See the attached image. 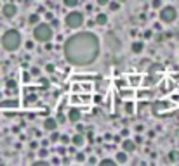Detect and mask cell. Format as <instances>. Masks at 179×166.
<instances>
[{"instance_id": "41", "label": "cell", "mask_w": 179, "mask_h": 166, "mask_svg": "<svg viewBox=\"0 0 179 166\" xmlns=\"http://www.w3.org/2000/svg\"><path fill=\"white\" fill-rule=\"evenodd\" d=\"M134 142H136V144H139V142H143V137H141V135H138V137H136V138H134Z\"/></svg>"}, {"instance_id": "10", "label": "cell", "mask_w": 179, "mask_h": 166, "mask_svg": "<svg viewBox=\"0 0 179 166\" xmlns=\"http://www.w3.org/2000/svg\"><path fill=\"white\" fill-rule=\"evenodd\" d=\"M42 128H44V132H54V130L59 128V123L56 121V118H52V116H47V118L42 121Z\"/></svg>"}, {"instance_id": "28", "label": "cell", "mask_w": 179, "mask_h": 166, "mask_svg": "<svg viewBox=\"0 0 179 166\" xmlns=\"http://www.w3.org/2000/svg\"><path fill=\"white\" fill-rule=\"evenodd\" d=\"M162 5H164V0H151V9L153 11H158Z\"/></svg>"}, {"instance_id": "27", "label": "cell", "mask_w": 179, "mask_h": 166, "mask_svg": "<svg viewBox=\"0 0 179 166\" xmlns=\"http://www.w3.org/2000/svg\"><path fill=\"white\" fill-rule=\"evenodd\" d=\"M59 144L68 147V145H70V135H66V133H64V135H59Z\"/></svg>"}, {"instance_id": "7", "label": "cell", "mask_w": 179, "mask_h": 166, "mask_svg": "<svg viewBox=\"0 0 179 166\" xmlns=\"http://www.w3.org/2000/svg\"><path fill=\"white\" fill-rule=\"evenodd\" d=\"M18 5L14 4V2H5V4L0 5V12H2V16H4L5 19H14L16 16H18Z\"/></svg>"}, {"instance_id": "14", "label": "cell", "mask_w": 179, "mask_h": 166, "mask_svg": "<svg viewBox=\"0 0 179 166\" xmlns=\"http://www.w3.org/2000/svg\"><path fill=\"white\" fill-rule=\"evenodd\" d=\"M158 80H160V74H149L148 73L146 78H141V85L143 87H153Z\"/></svg>"}, {"instance_id": "34", "label": "cell", "mask_w": 179, "mask_h": 166, "mask_svg": "<svg viewBox=\"0 0 179 166\" xmlns=\"http://www.w3.org/2000/svg\"><path fill=\"white\" fill-rule=\"evenodd\" d=\"M134 132H136V133H143V132H144V125H143V123L136 125V126H134Z\"/></svg>"}, {"instance_id": "20", "label": "cell", "mask_w": 179, "mask_h": 166, "mask_svg": "<svg viewBox=\"0 0 179 166\" xmlns=\"http://www.w3.org/2000/svg\"><path fill=\"white\" fill-rule=\"evenodd\" d=\"M42 21V16L38 14V12H31L30 16H28V24L30 26H35L37 23H40Z\"/></svg>"}, {"instance_id": "15", "label": "cell", "mask_w": 179, "mask_h": 166, "mask_svg": "<svg viewBox=\"0 0 179 166\" xmlns=\"http://www.w3.org/2000/svg\"><path fill=\"white\" fill-rule=\"evenodd\" d=\"M113 158H115L117 164H127V163H129V154H127L125 151H122V149H120V151H117Z\"/></svg>"}, {"instance_id": "2", "label": "cell", "mask_w": 179, "mask_h": 166, "mask_svg": "<svg viewBox=\"0 0 179 166\" xmlns=\"http://www.w3.org/2000/svg\"><path fill=\"white\" fill-rule=\"evenodd\" d=\"M0 47L9 54H14L23 47V33L18 28H9L0 35Z\"/></svg>"}, {"instance_id": "43", "label": "cell", "mask_w": 179, "mask_h": 166, "mask_svg": "<svg viewBox=\"0 0 179 166\" xmlns=\"http://www.w3.org/2000/svg\"><path fill=\"white\" fill-rule=\"evenodd\" d=\"M52 16H54L52 12H47V14H45V19H52Z\"/></svg>"}, {"instance_id": "36", "label": "cell", "mask_w": 179, "mask_h": 166, "mask_svg": "<svg viewBox=\"0 0 179 166\" xmlns=\"http://www.w3.org/2000/svg\"><path fill=\"white\" fill-rule=\"evenodd\" d=\"M37 156H40V158H47V156H49V151H47V149H40V151H38V154Z\"/></svg>"}, {"instance_id": "1", "label": "cell", "mask_w": 179, "mask_h": 166, "mask_svg": "<svg viewBox=\"0 0 179 166\" xmlns=\"http://www.w3.org/2000/svg\"><path fill=\"white\" fill-rule=\"evenodd\" d=\"M101 38L94 31H75L63 42V57L73 68H89L101 55Z\"/></svg>"}, {"instance_id": "40", "label": "cell", "mask_w": 179, "mask_h": 166, "mask_svg": "<svg viewBox=\"0 0 179 166\" xmlns=\"http://www.w3.org/2000/svg\"><path fill=\"white\" fill-rule=\"evenodd\" d=\"M31 74H33V76H38V74H40V69H38V68H31Z\"/></svg>"}, {"instance_id": "45", "label": "cell", "mask_w": 179, "mask_h": 166, "mask_svg": "<svg viewBox=\"0 0 179 166\" xmlns=\"http://www.w3.org/2000/svg\"><path fill=\"white\" fill-rule=\"evenodd\" d=\"M82 2H87V0H82Z\"/></svg>"}, {"instance_id": "35", "label": "cell", "mask_w": 179, "mask_h": 166, "mask_svg": "<svg viewBox=\"0 0 179 166\" xmlns=\"http://www.w3.org/2000/svg\"><path fill=\"white\" fill-rule=\"evenodd\" d=\"M54 71H56V66H54V64H47V66H45V73H54Z\"/></svg>"}, {"instance_id": "17", "label": "cell", "mask_w": 179, "mask_h": 166, "mask_svg": "<svg viewBox=\"0 0 179 166\" xmlns=\"http://www.w3.org/2000/svg\"><path fill=\"white\" fill-rule=\"evenodd\" d=\"M61 4L66 9H79V5L82 4V0H61Z\"/></svg>"}, {"instance_id": "4", "label": "cell", "mask_w": 179, "mask_h": 166, "mask_svg": "<svg viewBox=\"0 0 179 166\" xmlns=\"http://www.w3.org/2000/svg\"><path fill=\"white\" fill-rule=\"evenodd\" d=\"M63 23H64V26H66L68 30L77 31L85 24V14H84L82 11H79V9H70V12L64 16Z\"/></svg>"}, {"instance_id": "23", "label": "cell", "mask_w": 179, "mask_h": 166, "mask_svg": "<svg viewBox=\"0 0 179 166\" xmlns=\"http://www.w3.org/2000/svg\"><path fill=\"white\" fill-rule=\"evenodd\" d=\"M106 7H108L110 11H118V9L122 7V4H120V2H117V0H110Z\"/></svg>"}, {"instance_id": "19", "label": "cell", "mask_w": 179, "mask_h": 166, "mask_svg": "<svg viewBox=\"0 0 179 166\" xmlns=\"http://www.w3.org/2000/svg\"><path fill=\"white\" fill-rule=\"evenodd\" d=\"M97 164H99V166H115L117 161H115V158L106 156V158H103V159H97Z\"/></svg>"}, {"instance_id": "38", "label": "cell", "mask_w": 179, "mask_h": 166, "mask_svg": "<svg viewBox=\"0 0 179 166\" xmlns=\"http://www.w3.org/2000/svg\"><path fill=\"white\" fill-rule=\"evenodd\" d=\"M75 125H77V132H80V133H85V128H84V126L85 125H82V123H75Z\"/></svg>"}, {"instance_id": "25", "label": "cell", "mask_w": 179, "mask_h": 166, "mask_svg": "<svg viewBox=\"0 0 179 166\" xmlns=\"http://www.w3.org/2000/svg\"><path fill=\"white\" fill-rule=\"evenodd\" d=\"M141 78L143 76H136V78H129V80H127V81H129V87H138V85H141Z\"/></svg>"}, {"instance_id": "29", "label": "cell", "mask_w": 179, "mask_h": 166, "mask_svg": "<svg viewBox=\"0 0 179 166\" xmlns=\"http://www.w3.org/2000/svg\"><path fill=\"white\" fill-rule=\"evenodd\" d=\"M56 121L59 123V126H61V125H64V123H66L68 119H66V116H64L63 113H57V114H56Z\"/></svg>"}, {"instance_id": "39", "label": "cell", "mask_w": 179, "mask_h": 166, "mask_svg": "<svg viewBox=\"0 0 179 166\" xmlns=\"http://www.w3.org/2000/svg\"><path fill=\"white\" fill-rule=\"evenodd\" d=\"M108 2H110V0H96V4L99 5V7H106V5H108Z\"/></svg>"}, {"instance_id": "16", "label": "cell", "mask_w": 179, "mask_h": 166, "mask_svg": "<svg viewBox=\"0 0 179 166\" xmlns=\"http://www.w3.org/2000/svg\"><path fill=\"white\" fill-rule=\"evenodd\" d=\"M94 23H96V26H106L110 23V18L106 12H97L96 18H94Z\"/></svg>"}, {"instance_id": "9", "label": "cell", "mask_w": 179, "mask_h": 166, "mask_svg": "<svg viewBox=\"0 0 179 166\" xmlns=\"http://www.w3.org/2000/svg\"><path fill=\"white\" fill-rule=\"evenodd\" d=\"M120 149L122 151H125L127 154H132V152H136V149H138V144L134 142V138H123L122 142H120Z\"/></svg>"}, {"instance_id": "12", "label": "cell", "mask_w": 179, "mask_h": 166, "mask_svg": "<svg viewBox=\"0 0 179 166\" xmlns=\"http://www.w3.org/2000/svg\"><path fill=\"white\" fill-rule=\"evenodd\" d=\"M18 107H19V100L18 99H2L0 100V111L18 109Z\"/></svg>"}, {"instance_id": "44", "label": "cell", "mask_w": 179, "mask_h": 166, "mask_svg": "<svg viewBox=\"0 0 179 166\" xmlns=\"http://www.w3.org/2000/svg\"><path fill=\"white\" fill-rule=\"evenodd\" d=\"M117 2H120V4H123V2H127V0H117Z\"/></svg>"}, {"instance_id": "42", "label": "cell", "mask_w": 179, "mask_h": 166, "mask_svg": "<svg viewBox=\"0 0 179 166\" xmlns=\"http://www.w3.org/2000/svg\"><path fill=\"white\" fill-rule=\"evenodd\" d=\"M87 23V26H89V28H92V26H96V23L92 21V19H90V21H85Z\"/></svg>"}, {"instance_id": "5", "label": "cell", "mask_w": 179, "mask_h": 166, "mask_svg": "<svg viewBox=\"0 0 179 166\" xmlns=\"http://www.w3.org/2000/svg\"><path fill=\"white\" fill-rule=\"evenodd\" d=\"M179 19V11L174 5H162L158 9V21L162 24H174Z\"/></svg>"}, {"instance_id": "31", "label": "cell", "mask_w": 179, "mask_h": 166, "mask_svg": "<svg viewBox=\"0 0 179 166\" xmlns=\"http://www.w3.org/2000/svg\"><path fill=\"white\" fill-rule=\"evenodd\" d=\"M23 45H24L26 50H33V48H35V40H33V38H31V40H26Z\"/></svg>"}, {"instance_id": "22", "label": "cell", "mask_w": 179, "mask_h": 166, "mask_svg": "<svg viewBox=\"0 0 179 166\" xmlns=\"http://www.w3.org/2000/svg\"><path fill=\"white\" fill-rule=\"evenodd\" d=\"M123 111H125V114H134V111H136L134 102H127L125 106H123Z\"/></svg>"}, {"instance_id": "32", "label": "cell", "mask_w": 179, "mask_h": 166, "mask_svg": "<svg viewBox=\"0 0 179 166\" xmlns=\"http://www.w3.org/2000/svg\"><path fill=\"white\" fill-rule=\"evenodd\" d=\"M115 83H117V87H118V88H125V87H129V81H127L125 78H122V80H117Z\"/></svg>"}, {"instance_id": "13", "label": "cell", "mask_w": 179, "mask_h": 166, "mask_svg": "<svg viewBox=\"0 0 179 166\" xmlns=\"http://www.w3.org/2000/svg\"><path fill=\"white\" fill-rule=\"evenodd\" d=\"M144 47H146L144 40H134L131 43V52H132V54H136V55H139V54L144 52Z\"/></svg>"}, {"instance_id": "3", "label": "cell", "mask_w": 179, "mask_h": 166, "mask_svg": "<svg viewBox=\"0 0 179 166\" xmlns=\"http://www.w3.org/2000/svg\"><path fill=\"white\" fill-rule=\"evenodd\" d=\"M31 38L37 43H45V42H52L54 38V26L49 21H40L35 26H31Z\"/></svg>"}, {"instance_id": "11", "label": "cell", "mask_w": 179, "mask_h": 166, "mask_svg": "<svg viewBox=\"0 0 179 166\" xmlns=\"http://www.w3.org/2000/svg\"><path fill=\"white\" fill-rule=\"evenodd\" d=\"M66 119L70 123H79V121H82V111L79 109V107H70L68 109V114H66Z\"/></svg>"}, {"instance_id": "30", "label": "cell", "mask_w": 179, "mask_h": 166, "mask_svg": "<svg viewBox=\"0 0 179 166\" xmlns=\"http://www.w3.org/2000/svg\"><path fill=\"white\" fill-rule=\"evenodd\" d=\"M143 38H144V40H151L153 38V30L151 28H148V30L143 31Z\"/></svg>"}, {"instance_id": "6", "label": "cell", "mask_w": 179, "mask_h": 166, "mask_svg": "<svg viewBox=\"0 0 179 166\" xmlns=\"http://www.w3.org/2000/svg\"><path fill=\"white\" fill-rule=\"evenodd\" d=\"M105 47L108 48L111 54H118V52H122L123 43H122V40H120V37L117 33L108 31V33L105 35Z\"/></svg>"}, {"instance_id": "33", "label": "cell", "mask_w": 179, "mask_h": 166, "mask_svg": "<svg viewBox=\"0 0 179 166\" xmlns=\"http://www.w3.org/2000/svg\"><path fill=\"white\" fill-rule=\"evenodd\" d=\"M85 163L87 164H97V158L96 156H89V158H85Z\"/></svg>"}, {"instance_id": "8", "label": "cell", "mask_w": 179, "mask_h": 166, "mask_svg": "<svg viewBox=\"0 0 179 166\" xmlns=\"http://www.w3.org/2000/svg\"><path fill=\"white\" fill-rule=\"evenodd\" d=\"M85 144H87L85 133L77 132V133H73V135H70V145H71V147H75V149H84V147H85Z\"/></svg>"}, {"instance_id": "24", "label": "cell", "mask_w": 179, "mask_h": 166, "mask_svg": "<svg viewBox=\"0 0 179 166\" xmlns=\"http://www.w3.org/2000/svg\"><path fill=\"white\" fill-rule=\"evenodd\" d=\"M169 161H171V163H177L179 161V151H174V149H172V151L169 152Z\"/></svg>"}, {"instance_id": "18", "label": "cell", "mask_w": 179, "mask_h": 166, "mask_svg": "<svg viewBox=\"0 0 179 166\" xmlns=\"http://www.w3.org/2000/svg\"><path fill=\"white\" fill-rule=\"evenodd\" d=\"M164 69H165V68L162 66V64H151V66L148 68V73L149 74H160V76H162Z\"/></svg>"}, {"instance_id": "46", "label": "cell", "mask_w": 179, "mask_h": 166, "mask_svg": "<svg viewBox=\"0 0 179 166\" xmlns=\"http://www.w3.org/2000/svg\"><path fill=\"white\" fill-rule=\"evenodd\" d=\"M177 57H179V52H177Z\"/></svg>"}, {"instance_id": "26", "label": "cell", "mask_w": 179, "mask_h": 166, "mask_svg": "<svg viewBox=\"0 0 179 166\" xmlns=\"http://www.w3.org/2000/svg\"><path fill=\"white\" fill-rule=\"evenodd\" d=\"M5 88L7 90H16L18 88V81L16 80H7L5 81Z\"/></svg>"}, {"instance_id": "37", "label": "cell", "mask_w": 179, "mask_h": 166, "mask_svg": "<svg viewBox=\"0 0 179 166\" xmlns=\"http://www.w3.org/2000/svg\"><path fill=\"white\" fill-rule=\"evenodd\" d=\"M33 164H51V161L49 159H37V161H33Z\"/></svg>"}, {"instance_id": "21", "label": "cell", "mask_w": 179, "mask_h": 166, "mask_svg": "<svg viewBox=\"0 0 179 166\" xmlns=\"http://www.w3.org/2000/svg\"><path fill=\"white\" fill-rule=\"evenodd\" d=\"M87 156L82 152V149H77V154H75V163H85Z\"/></svg>"}]
</instances>
